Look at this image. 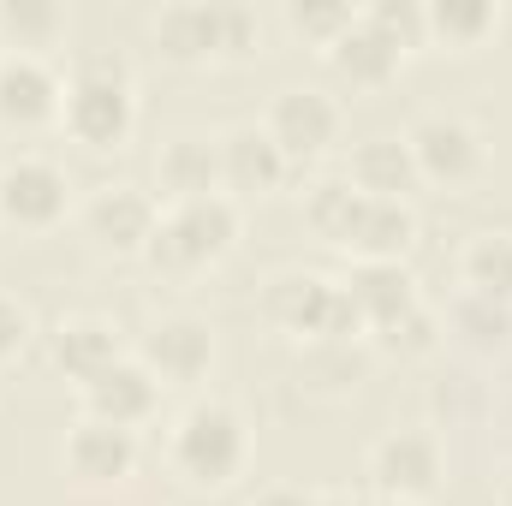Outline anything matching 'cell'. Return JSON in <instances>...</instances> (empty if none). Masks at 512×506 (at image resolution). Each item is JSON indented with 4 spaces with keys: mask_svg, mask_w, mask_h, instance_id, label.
Here are the masks:
<instances>
[{
    "mask_svg": "<svg viewBox=\"0 0 512 506\" xmlns=\"http://www.w3.org/2000/svg\"><path fill=\"white\" fill-rule=\"evenodd\" d=\"M262 131L274 137V149L286 155V167H310V161H322V155L340 143L346 114H340V102H334L328 90L286 84V90L268 96V108H262Z\"/></svg>",
    "mask_w": 512,
    "mask_h": 506,
    "instance_id": "obj_5",
    "label": "cell"
},
{
    "mask_svg": "<svg viewBox=\"0 0 512 506\" xmlns=\"http://www.w3.org/2000/svg\"><path fill=\"white\" fill-rule=\"evenodd\" d=\"M155 54L173 66H209L215 60V24H209V0H173L149 18Z\"/></svg>",
    "mask_w": 512,
    "mask_h": 506,
    "instance_id": "obj_21",
    "label": "cell"
},
{
    "mask_svg": "<svg viewBox=\"0 0 512 506\" xmlns=\"http://www.w3.org/2000/svg\"><path fill=\"white\" fill-rule=\"evenodd\" d=\"M155 221H161V203L143 185H96L84 197V233L108 256H143L155 239Z\"/></svg>",
    "mask_w": 512,
    "mask_h": 506,
    "instance_id": "obj_10",
    "label": "cell"
},
{
    "mask_svg": "<svg viewBox=\"0 0 512 506\" xmlns=\"http://www.w3.org/2000/svg\"><path fill=\"white\" fill-rule=\"evenodd\" d=\"M376 506H411V501H376Z\"/></svg>",
    "mask_w": 512,
    "mask_h": 506,
    "instance_id": "obj_35",
    "label": "cell"
},
{
    "mask_svg": "<svg viewBox=\"0 0 512 506\" xmlns=\"http://www.w3.org/2000/svg\"><path fill=\"white\" fill-rule=\"evenodd\" d=\"M262 316L286 340H316V346H352V340H364V322H358L346 286L334 274H316V268H280L262 286Z\"/></svg>",
    "mask_w": 512,
    "mask_h": 506,
    "instance_id": "obj_4",
    "label": "cell"
},
{
    "mask_svg": "<svg viewBox=\"0 0 512 506\" xmlns=\"http://www.w3.org/2000/svg\"><path fill=\"white\" fill-rule=\"evenodd\" d=\"M60 465L90 483V489H108V483H126L137 471V435L114 429V423H96V417H78L66 429V447H60Z\"/></svg>",
    "mask_w": 512,
    "mask_h": 506,
    "instance_id": "obj_14",
    "label": "cell"
},
{
    "mask_svg": "<svg viewBox=\"0 0 512 506\" xmlns=\"http://www.w3.org/2000/svg\"><path fill=\"white\" fill-rule=\"evenodd\" d=\"M66 209H72V179H66V167L54 155L24 149V155L0 161V221L6 227L48 233V227L66 221Z\"/></svg>",
    "mask_w": 512,
    "mask_h": 506,
    "instance_id": "obj_8",
    "label": "cell"
},
{
    "mask_svg": "<svg viewBox=\"0 0 512 506\" xmlns=\"http://www.w3.org/2000/svg\"><path fill=\"white\" fill-rule=\"evenodd\" d=\"M316 506H376V495L370 489H322Z\"/></svg>",
    "mask_w": 512,
    "mask_h": 506,
    "instance_id": "obj_33",
    "label": "cell"
},
{
    "mask_svg": "<svg viewBox=\"0 0 512 506\" xmlns=\"http://www.w3.org/2000/svg\"><path fill=\"white\" fill-rule=\"evenodd\" d=\"M251 506H316V495H304L298 483H274V489H262Z\"/></svg>",
    "mask_w": 512,
    "mask_h": 506,
    "instance_id": "obj_32",
    "label": "cell"
},
{
    "mask_svg": "<svg viewBox=\"0 0 512 506\" xmlns=\"http://www.w3.org/2000/svg\"><path fill=\"white\" fill-rule=\"evenodd\" d=\"M30 340H36V316H30V304L12 298V292H0V364H18V358L30 352Z\"/></svg>",
    "mask_w": 512,
    "mask_h": 506,
    "instance_id": "obj_31",
    "label": "cell"
},
{
    "mask_svg": "<svg viewBox=\"0 0 512 506\" xmlns=\"http://www.w3.org/2000/svg\"><path fill=\"white\" fill-rule=\"evenodd\" d=\"M340 286H346V298H352V310H358V322H364V340L423 304V298H417V274H411L405 262H352V268L340 274Z\"/></svg>",
    "mask_w": 512,
    "mask_h": 506,
    "instance_id": "obj_16",
    "label": "cell"
},
{
    "mask_svg": "<svg viewBox=\"0 0 512 506\" xmlns=\"http://www.w3.org/2000/svg\"><path fill=\"white\" fill-rule=\"evenodd\" d=\"M370 495L376 501H411L423 506L441 489V441L429 429H387L364 459Z\"/></svg>",
    "mask_w": 512,
    "mask_h": 506,
    "instance_id": "obj_9",
    "label": "cell"
},
{
    "mask_svg": "<svg viewBox=\"0 0 512 506\" xmlns=\"http://www.w3.org/2000/svg\"><path fill=\"white\" fill-rule=\"evenodd\" d=\"M358 209H364V191H358L352 179H316V185L304 191V221H310V233H316L322 245H334V251L346 245Z\"/></svg>",
    "mask_w": 512,
    "mask_h": 506,
    "instance_id": "obj_25",
    "label": "cell"
},
{
    "mask_svg": "<svg viewBox=\"0 0 512 506\" xmlns=\"http://www.w3.org/2000/svg\"><path fill=\"white\" fill-rule=\"evenodd\" d=\"M346 179L364 191V197H382V203H411V191L423 185L417 179V161L405 149V137H364L352 149V167Z\"/></svg>",
    "mask_w": 512,
    "mask_h": 506,
    "instance_id": "obj_20",
    "label": "cell"
},
{
    "mask_svg": "<svg viewBox=\"0 0 512 506\" xmlns=\"http://www.w3.org/2000/svg\"><path fill=\"white\" fill-rule=\"evenodd\" d=\"M423 30H429V42H441L453 54H471L501 30V6L495 0H429Z\"/></svg>",
    "mask_w": 512,
    "mask_h": 506,
    "instance_id": "obj_22",
    "label": "cell"
},
{
    "mask_svg": "<svg viewBox=\"0 0 512 506\" xmlns=\"http://www.w3.org/2000/svg\"><path fill=\"white\" fill-rule=\"evenodd\" d=\"M155 191H161L167 203H191V197L221 191V149H215V137H203V131H173V137L155 149Z\"/></svg>",
    "mask_w": 512,
    "mask_h": 506,
    "instance_id": "obj_18",
    "label": "cell"
},
{
    "mask_svg": "<svg viewBox=\"0 0 512 506\" xmlns=\"http://www.w3.org/2000/svg\"><path fill=\"white\" fill-rule=\"evenodd\" d=\"M131 358L161 381V387H197V381L215 370V328L197 310H161L137 334V352Z\"/></svg>",
    "mask_w": 512,
    "mask_h": 506,
    "instance_id": "obj_7",
    "label": "cell"
},
{
    "mask_svg": "<svg viewBox=\"0 0 512 506\" xmlns=\"http://www.w3.org/2000/svg\"><path fill=\"white\" fill-rule=\"evenodd\" d=\"M78 405H84V417H96V423H114V429H143L155 411H161V381L149 376L137 358H120L108 376H96L90 387H78Z\"/></svg>",
    "mask_w": 512,
    "mask_h": 506,
    "instance_id": "obj_15",
    "label": "cell"
},
{
    "mask_svg": "<svg viewBox=\"0 0 512 506\" xmlns=\"http://www.w3.org/2000/svg\"><path fill=\"white\" fill-rule=\"evenodd\" d=\"M215 149H221V191L233 197V203H256V197H274L280 185H286V155L274 149V137L262 126H227L215 137Z\"/></svg>",
    "mask_w": 512,
    "mask_h": 506,
    "instance_id": "obj_13",
    "label": "cell"
},
{
    "mask_svg": "<svg viewBox=\"0 0 512 506\" xmlns=\"http://www.w3.org/2000/svg\"><path fill=\"white\" fill-rule=\"evenodd\" d=\"M352 12H358V6H346V0H292V6H286V30L328 54V48L340 42V30L352 24Z\"/></svg>",
    "mask_w": 512,
    "mask_h": 506,
    "instance_id": "obj_29",
    "label": "cell"
},
{
    "mask_svg": "<svg viewBox=\"0 0 512 506\" xmlns=\"http://www.w3.org/2000/svg\"><path fill=\"white\" fill-rule=\"evenodd\" d=\"M322 60H328V72H334V78H346L352 90H382V84L399 78L405 48H399L387 30H376V24L364 18V6H358V12H352V24L340 30V42H334Z\"/></svg>",
    "mask_w": 512,
    "mask_h": 506,
    "instance_id": "obj_17",
    "label": "cell"
},
{
    "mask_svg": "<svg viewBox=\"0 0 512 506\" xmlns=\"http://www.w3.org/2000/svg\"><path fill=\"white\" fill-rule=\"evenodd\" d=\"M405 149L417 161V179L423 185H441V191H459V185H471L489 167L483 131L471 126L465 114H441V108L435 114H417L405 126Z\"/></svg>",
    "mask_w": 512,
    "mask_h": 506,
    "instance_id": "obj_6",
    "label": "cell"
},
{
    "mask_svg": "<svg viewBox=\"0 0 512 506\" xmlns=\"http://www.w3.org/2000/svg\"><path fill=\"white\" fill-rule=\"evenodd\" d=\"M66 30V12L48 6V0H0V48H18V54H42L54 48Z\"/></svg>",
    "mask_w": 512,
    "mask_h": 506,
    "instance_id": "obj_26",
    "label": "cell"
},
{
    "mask_svg": "<svg viewBox=\"0 0 512 506\" xmlns=\"http://www.w3.org/2000/svg\"><path fill=\"white\" fill-rule=\"evenodd\" d=\"M417 245V209L411 203H382V197H364L352 233L340 251L352 262H405Z\"/></svg>",
    "mask_w": 512,
    "mask_h": 506,
    "instance_id": "obj_19",
    "label": "cell"
},
{
    "mask_svg": "<svg viewBox=\"0 0 512 506\" xmlns=\"http://www.w3.org/2000/svg\"><path fill=\"white\" fill-rule=\"evenodd\" d=\"M239 245V203L227 191H209V197H191V203H167L161 221H155V239L143 262L167 280H191L215 262H227Z\"/></svg>",
    "mask_w": 512,
    "mask_h": 506,
    "instance_id": "obj_3",
    "label": "cell"
},
{
    "mask_svg": "<svg viewBox=\"0 0 512 506\" xmlns=\"http://www.w3.org/2000/svg\"><path fill=\"white\" fill-rule=\"evenodd\" d=\"M459 286L477 298L512 304V233H477L459 251Z\"/></svg>",
    "mask_w": 512,
    "mask_h": 506,
    "instance_id": "obj_23",
    "label": "cell"
},
{
    "mask_svg": "<svg viewBox=\"0 0 512 506\" xmlns=\"http://www.w3.org/2000/svg\"><path fill=\"white\" fill-rule=\"evenodd\" d=\"M501 506H512V465L501 471Z\"/></svg>",
    "mask_w": 512,
    "mask_h": 506,
    "instance_id": "obj_34",
    "label": "cell"
},
{
    "mask_svg": "<svg viewBox=\"0 0 512 506\" xmlns=\"http://www.w3.org/2000/svg\"><path fill=\"white\" fill-rule=\"evenodd\" d=\"M441 316L429 310V304H417L411 316H399V322H387V328H376L370 334V346L382 352V358H399V364H411V358H429L435 346H441Z\"/></svg>",
    "mask_w": 512,
    "mask_h": 506,
    "instance_id": "obj_27",
    "label": "cell"
},
{
    "mask_svg": "<svg viewBox=\"0 0 512 506\" xmlns=\"http://www.w3.org/2000/svg\"><path fill=\"white\" fill-rule=\"evenodd\" d=\"M209 24H215V60H251L262 48V18L245 0H209Z\"/></svg>",
    "mask_w": 512,
    "mask_h": 506,
    "instance_id": "obj_28",
    "label": "cell"
},
{
    "mask_svg": "<svg viewBox=\"0 0 512 506\" xmlns=\"http://www.w3.org/2000/svg\"><path fill=\"white\" fill-rule=\"evenodd\" d=\"M60 96H66V78L48 66V54L0 48V126L6 131L60 126Z\"/></svg>",
    "mask_w": 512,
    "mask_h": 506,
    "instance_id": "obj_11",
    "label": "cell"
},
{
    "mask_svg": "<svg viewBox=\"0 0 512 506\" xmlns=\"http://www.w3.org/2000/svg\"><path fill=\"white\" fill-rule=\"evenodd\" d=\"M48 358H54V370L66 381H78V387H90L96 376H108L126 352V334H120V322L114 316H102V310H72V316H60L54 328H48Z\"/></svg>",
    "mask_w": 512,
    "mask_h": 506,
    "instance_id": "obj_12",
    "label": "cell"
},
{
    "mask_svg": "<svg viewBox=\"0 0 512 506\" xmlns=\"http://www.w3.org/2000/svg\"><path fill=\"white\" fill-rule=\"evenodd\" d=\"M364 18H370L376 30H387L405 54L429 42V30H423V6H411V0H370V6H364Z\"/></svg>",
    "mask_w": 512,
    "mask_h": 506,
    "instance_id": "obj_30",
    "label": "cell"
},
{
    "mask_svg": "<svg viewBox=\"0 0 512 506\" xmlns=\"http://www.w3.org/2000/svg\"><path fill=\"white\" fill-rule=\"evenodd\" d=\"M60 78H66L60 131L84 149H126L131 126H137V78H131L126 54L84 48V54H72V66Z\"/></svg>",
    "mask_w": 512,
    "mask_h": 506,
    "instance_id": "obj_1",
    "label": "cell"
},
{
    "mask_svg": "<svg viewBox=\"0 0 512 506\" xmlns=\"http://www.w3.org/2000/svg\"><path fill=\"white\" fill-rule=\"evenodd\" d=\"M167 465L185 489L197 495H221L245 477L251 465V423L233 399H191L173 429H167Z\"/></svg>",
    "mask_w": 512,
    "mask_h": 506,
    "instance_id": "obj_2",
    "label": "cell"
},
{
    "mask_svg": "<svg viewBox=\"0 0 512 506\" xmlns=\"http://www.w3.org/2000/svg\"><path fill=\"white\" fill-rule=\"evenodd\" d=\"M453 340H465L471 352H501L512 346V304H495V298H477V292H459L447 304V322Z\"/></svg>",
    "mask_w": 512,
    "mask_h": 506,
    "instance_id": "obj_24",
    "label": "cell"
}]
</instances>
